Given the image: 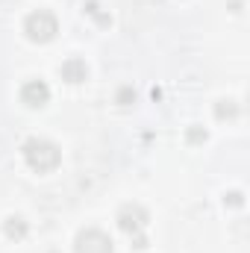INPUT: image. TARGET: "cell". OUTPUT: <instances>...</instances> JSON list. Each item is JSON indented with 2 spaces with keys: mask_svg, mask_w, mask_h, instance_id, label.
<instances>
[{
  "mask_svg": "<svg viewBox=\"0 0 250 253\" xmlns=\"http://www.w3.org/2000/svg\"><path fill=\"white\" fill-rule=\"evenodd\" d=\"M47 100H50V88L44 80H30L21 85V103H27L30 109H42L47 106Z\"/></svg>",
  "mask_w": 250,
  "mask_h": 253,
  "instance_id": "obj_5",
  "label": "cell"
},
{
  "mask_svg": "<svg viewBox=\"0 0 250 253\" xmlns=\"http://www.w3.org/2000/svg\"><path fill=\"white\" fill-rule=\"evenodd\" d=\"M118 227L126 236H132L135 248H144V227H147V209L138 203H124L118 209Z\"/></svg>",
  "mask_w": 250,
  "mask_h": 253,
  "instance_id": "obj_3",
  "label": "cell"
},
{
  "mask_svg": "<svg viewBox=\"0 0 250 253\" xmlns=\"http://www.w3.org/2000/svg\"><path fill=\"white\" fill-rule=\"evenodd\" d=\"M21 150H24L27 165H30L36 174H50V171H56L59 162H62V150H59L50 138H39V135H33V138L24 141Z\"/></svg>",
  "mask_w": 250,
  "mask_h": 253,
  "instance_id": "obj_1",
  "label": "cell"
},
{
  "mask_svg": "<svg viewBox=\"0 0 250 253\" xmlns=\"http://www.w3.org/2000/svg\"><path fill=\"white\" fill-rule=\"evenodd\" d=\"M74 251L77 253H115V245H112V239H109L103 230L88 227V230H80V233H77Z\"/></svg>",
  "mask_w": 250,
  "mask_h": 253,
  "instance_id": "obj_4",
  "label": "cell"
},
{
  "mask_svg": "<svg viewBox=\"0 0 250 253\" xmlns=\"http://www.w3.org/2000/svg\"><path fill=\"white\" fill-rule=\"evenodd\" d=\"M59 74H62L65 83H85V77H88V65L83 62V59H77V56H71V59H65L62 68H59Z\"/></svg>",
  "mask_w": 250,
  "mask_h": 253,
  "instance_id": "obj_6",
  "label": "cell"
},
{
  "mask_svg": "<svg viewBox=\"0 0 250 253\" xmlns=\"http://www.w3.org/2000/svg\"><path fill=\"white\" fill-rule=\"evenodd\" d=\"M56 33H59V21H56V15L47 12V9H36V12H30L27 21H24V36H27L30 42H36V44L53 42Z\"/></svg>",
  "mask_w": 250,
  "mask_h": 253,
  "instance_id": "obj_2",
  "label": "cell"
},
{
  "mask_svg": "<svg viewBox=\"0 0 250 253\" xmlns=\"http://www.w3.org/2000/svg\"><path fill=\"white\" fill-rule=\"evenodd\" d=\"M118 103H121V106L135 103V91H132V88H121V91H118Z\"/></svg>",
  "mask_w": 250,
  "mask_h": 253,
  "instance_id": "obj_9",
  "label": "cell"
},
{
  "mask_svg": "<svg viewBox=\"0 0 250 253\" xmlns=\"http://www.w3.org/2000/svg\"><path fill=\"white\" fill-rule=\"evenodd\" d=\"M224 200H227V203H233V206H239V203H242V194H239V191H230Z\"/></svg>",
  "mask_w": 250,
  "mask_h": 253,
  "instance_id": "obj_11",
  "label": "cell"
},
{
  "mask_svg": "<svg viewBox=\"0 0 250 253\" xmlns=\"http://www.w3.org/2000/svg\"><path fill=\"white\" fill-rule=\"evenodd\" d=\"M3 233H6V239H24L27 236V221L24 218H18V215H12V218H6V224H3Z\"/></svg>",
  "mask_w": 250,
  "mask_h": 253,
  "instance_id": "obj_7",
  "label": "cell"
},
{
  "mask_svg": "<svg viewBox=\"0 0 250 253\" xmlns=\"http://www.w3.org/2000/svg\"><path fill=\"white\" fill-rule=\"evenodd\" d=\"M188 138L191 141H206V132L203 129H188Z\"/></svg>",
  "mask_w": 250,
  "mask_h": 253,
  "instance_id": "obj_10",
  "label": "cell"
},
{
  "mask_svg": "<svg viewBox=\"0 0 250 253\" xmlns=\"http://www.w3.org/2000/svg\"><path fill=\"white\" fill-rule=\"evenodd\" d=\"M215 115L224 121V118H236L239 115V106H236V100H221L218 106H215Z\"/></svg>",
  "mask_w": 250,
  "mask_h": 253,
  "instance_id": "obj_8",
  "label": "cell"
}]
</instances>
